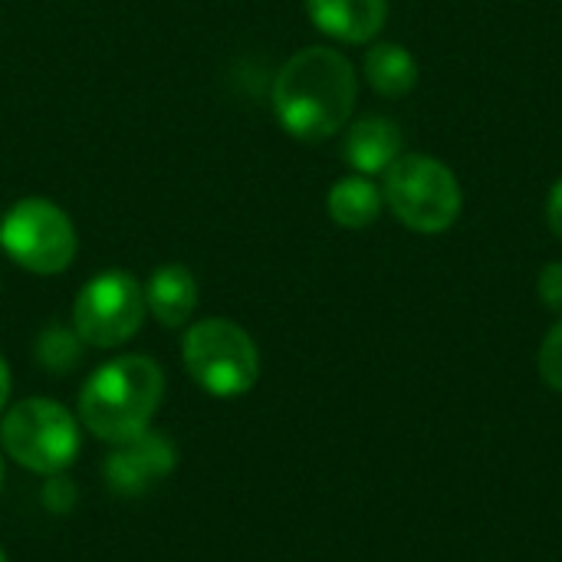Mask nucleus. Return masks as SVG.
Returning <instances> with one entry per match:
<instances>
[{
    "instance_id": "a211bd4d",
    "label": "nucleus",
    "mask_w": 562,
    "mask_h": 562,
    "mask_svg": "<svg viewBox=\"0 0 562 562\" xmlns=\"http://www.w3.org/2000/svg\"><path fill=\"white\" fill-rule=\"evenodd\" d=\"M547 221H550V231L562 240V178L550 188V198H547Z\"/></svg>"
},
{
    "instance_id": "4468645a",
    "label": "nucleus",
    "mask_w": 562,
    "mask_h": 562,
    "mask_svg": "<svg viewBox=\"0 0 562 562\" xmlns=\"http://www.w3.org/2000/svg\"><path fill=\"white\" fill-rule=\"evenodd\" d=\"M82 346L72 326H46L36 339V362L53 375H69L82 362Z\"/></svg>"
},
{
    "instance_id": "aec40b11",
    "label": "nucleus",
    "mask_w": 562,
    "mask_h": 562,
    "mask_svg": "<svg viewBox=\"0 0 562 562\" xmlns=\"http://www.w3.org/2000/svg\"><path fill=\"white\" fill-rule=\"evenodd\" d=\"M0 487H3V451H0Z\"/></svg>"
},
{
    "instance_id": "ddd939ff",
    "label": "nucleus",
    "mask_w": 562,
    "mask_h": 562,
    "mask_svg": "<svg viewBox=\"0 0 562 562\" xmlns=\"http://www.w3.org/2000/svg\"><path fill=\"white\" fill-rule=\"evenodd\" d=\"M382 188L366 178V175H346L333 184L329 198H326V207H329V217L339 224V227H349V231H359V227H369L379 214H382Z\"/></svg>"
},
{
    "instance_id": "6ab92c4d",
    "label": "nucleus",
    "mask_w": 562,
    "mask_h": 562,
    "mask_svg": "<svg viewBox=\"0 0 562 562\" xmlns=\"http://www.w3.org/2000/svg\"><path fill=\"white\" fill-rule=\"evenodd\" d=\"M7 398H10V366L0 356V412L7 408Z\"/></svg>"
},
{
    "instance_id": "2eb2a0df",
    "label": "nucleus",
    "mask_w": 562,
    "mask_h": 562,
    "mask_svg": "<svg viewBox=\"0 0 562 562\" xmlns=\"http://www.w3.org/2000/svg\"><path fill=\"white\" fill-rule=\"evenodd\" d=\"M540 375L550 389L562 392V319L547 333L543 346H540Z\"/></svg>"
},
{
    "instance_id": "dca6fc26",
    "label": "nucleus",
    "mask_w": 562,
    "mask_h": 562,
    "mask_svg": "<svg viewBox=\"0 0 562 562\" xmlns=\"http://www.w3.org/2000/svg\"><path fill=\"white\" fill-rule=\"evenodd\" d=\"M40 501H43V507L49 514L66 517L76 507V484L66 474H53V477H46V484L40 491Z\"/></svg>"
},
{
    "instance_id": "7ed1b4c3",
    "label": "nucleus",
    "mask_w": 562,
    "mask_h": 562,
    "mask_svg": "<svg viewBox=\"0 0 562 562\" xmlns=\"http://www.w3.org/2000/svg\"><path fill=\"white\" fill-rule=\"evenodd\" d=\"M382 198L389 211L415 234H445L458 224L464 191L458 175L431 155H398L385 171Z\"/></svg>"
},
{
    "instance_id": "f03ea898",
    "label": "nucleus",
    "mask_w": 562,
    "mask_h": 562,
    "mask_svg": "<svg viewBox=\"0 0 562 562\" xmlns=\"http://www.w3.org/2000/svg\"><path fill=\"white\" fill-rule=\"evenodd\" d=\"M165 398V372L148 356H119L99 366L79 392V425L105 445L151 428Z\"/></svg>"
},
{
    "instance_id": "423d86ee",
    "label": "nucleus",
    "mask_w": 562,
    "mask_h": 562,
    "mask_svg": "<svg viewBox=\"0 0 562 562\" xmlns=\"http://www.w3.org/2000/svg\"><path fill=\"white\" fill-rule=\"evenodd\" d=\"M0 247L16 267L40 277H53L72 263L76 231L66 211L53 201L23 198L0 221Z\"/></svg>"
},
{
    "instance_id": "f3484780",
    "label": "nucleus",
    "mask_w": 562,
    "mask_h": 562,
    "mask_svg": "<svg viewBox=\"0 0 562 562\" xmlns=\"http://www.w3.org/2000/svg\"><path fill=\"white\" fill-rule=\"evenodd\" d=\"M537 293L540 300L553 310L562 313V260H553L540 270V280H537Z\"/></svg>"
},
{
    "instance_id": "0eeeda50",
    "label": "nucleus",
    "mask_w": 562,
    "mask_h": 562,
    "mask_svg": "<svg viewBox=\"0 0 562 562\" xmlns=\"http://www.w3.org/2000/svg\"><path fill=\"white\" fill-rule=\"evenodd\" d=\"M145 313V286L125 270H105L79 290L72 329L92 349H115L142 329Z\"/></svg>"
},
{
    "instance_id": "20e7f679",
    "label": "nucleus",
    "mask_w": 562,
    "mask_h": 562,
    "mask_svg": "<svg viewBox=\"0 0 562 562\" xmlns=\"http://www.w3.org/2000/svg\"><path fill=\"white\" fill-rule=\"evenodd\" d=\"M0 451L30 474H66L79 454V418L53 398H23L0 418Z\"/></svg>"
},
{
    "instance_id": "1a4fd4ad",
    "label": "nucleus",
    "mask_w": 562,
    "mask_h": 562,
    "mask_svg": "<svg viewBox=\"0 0 562 562\" xmlns=\"http://www.w3.org/2000/svg\"><path fill=\"white\" fill-rule=\"evenodd\" d=\"M306 13L339 43H369L389 20V0H306Z\"/></svg>"
},
{
    "instance_id": "412c9836",
    "label": "nucleus",
    "mask_w": 562,
    "mask_h": 562,
    "mask_svg": "<svg viewBox=\"0 0 562 562\" xmlns=\"http://www.w3.org/2000/svg\"><path fill=\"white\" fill-rule=\"evenodd\" d=\"M0 562H7V553H3V550H0Z\"/></svg>"
},
{
    "instance_id": "9d476101",
    "label": "nucleus",
    "mask_w": 562,
    "mask_h": 562,
    "mask_svg": "<svg viewBox=\"0 0 562 562\" xmlns=\"http://www.w3.org/2000/svg\"><path fill=\"white\" fill-rule=\"evenodd\" d=\"M342 155L356 175H382L402 155V128L389 115H366L359 119L342 142Z\"/></svg>"
},
{
    "instance_id": "f8f14e48",
    "label": "nucleus",
    "mask_w": 562,
    "mask_h": 562,
    "mask_svg": "<svg viewBox=\"0 0 562 562\" xmlns=\"http://www.w3.org/2000/svg\"><path fill=\"white\" fill-rule=\"evenodd\" d=\"M366 79L385 99H402L418 86V63L402 43H375L366 53Z\"/></svg>"
},
{
    "instance_id": "9b49d317",
    "label": "nucleus",
    "mask_w": 562,
    "mask_h": 562,
    "mask_svg": "<svg viewBox=\"0 0 562 562\" xmlns=\"http://www.w3.org/2000/svg\"><path fill=\"white\" fill-rule=\"evenodd\" d=\"M198 306V280L184 263L158 267L145 283V310L168 329H178L191 319Z\"/></svg>"
},
{
    "instance_id": "f257e3e1",
    "label": "nucleus",
    "mask_w": 562,
    "mask_h": 562,
    "mask_svg": "<svg viewBox=\"0 0 562 562\" xmlns=\"http://www.w3.org/2000/svg\"><path fill=\"white\" fill-rule=\"evenodd\" d=\"M359 82L352 63L329 46L293 53L273 79V112L300 142H323L349 122Z\"/></svg>"
},
{
    "instance_id": "39448f33",
    "label": "nucleus",
    "mask_w": 562,
    "mask_h": 562,
    "mask_svg": "<svg viewBox=\"0 0 562 562\" xmlns=\"http://www.w3.org/2000/svg\"><path fill=\"white\" fill-rule=\"evenodd\" d=\"M181 359L194 385L214 398H240L260 379V352L250 333L231 319H201L184 333Z\"/></svg>"
},
{
    "instance_id": "6e6552de",
    "label": "nucleus",
    "mask_w": 562,
    "mask_h": 562,
    "mask_svg": "<svg viewBox=\"0 0 562 562\" xmlns=\"http://www.w3.org/2000/svg\"><path fill=\"white\" fill-rule=\"evenodd\" d=\"M115 451L109 454L102 474L105 484L122 494V497H142L148 494L155 484H161L175 464H178V451L175 445L161 435V431H142L122 445H112Z\"/></svg>"
}]
</instances>
